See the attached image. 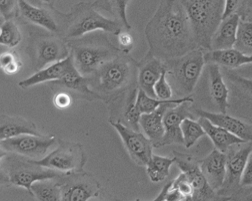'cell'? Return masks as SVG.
<instances>
[{"mask_svg": "<svg viewBox=\"0 0 252 201\" xmlns=\"http://www.w3.org/2000/svg\"><path fill=\"white\" fill-rule=\"evenodd\" d=\"M145 34L149 53L164 61L185 56L198 48L182 0H160Z\"/></svg>", "mask_w": 252, "mask_h": 201, "instance_id": "1", "label": "cell"}, {"mask_svg": "<svg viewBox=\"0 0 252 201\" xmlns=\"http://www.w3.org/2000/svg\"><path fill=\"white\" fill-rule=\"evenodd\" d=\"M137 64L129 55L122 53L89 78L90 87L102 101L114 102L127 90L138 86Z\"/></svg>", "mask_w": 252, "mask_h": 201, "instance_id": "2", "label": "cell"}, {"mask_svg": "<svg viewBox=\"0 0 252 201\" xmlns=\"http://www.w3.org/2000/svg\"><path fill=\"white\" fill-rule=\"evenodd\" d=\"M67 43L74 67L81 75L88 78L104 64L123 53L102 32L67 39Z\"/></svg>", "mask_w": 252, "mask_h": 201, "instance_id": "3", "label": "cell"}, {"mask_svg": "<svg viewBox=\"0 0 252 201\" xmlns=\"http://www.w3.org/2000/svg\"><path fill=\"white\" fill-rule=\"evenodd\" d=\"M123 25L116 19L105 18L93 3L80 2L66 14L63 37L67 39L81 37L95 31H102L118 36L123 31Z\"/></svg>", "mask_w": 252, "mask_h": 201, "instance_id": "4", "label": "cell"}, {"mask_svg": "<svg viewBox=\"0 0 252 201\" xmlns=\"http://www.w3.org/2000/svg\"><path fill=\"white\" fill-rule=\"evenodd\" d=\"M225 0H182L198 47L211 50V38L223 19Z\"/></svg>", "mask_w": 252, "mask_h": 201, "instance_id": "5", "label": "cell"}, {"mask_svg": "<svg viewBox=\"0 0 252 201\" xmlns=\"http://www.w3.org/2000/svg\"><path fill=\"white\" fill-rule=\"evenodd\" d=\"M165 64L173 91L180 98H184L193 92L206 62L205 53L198 47L185 56L165 61Z\"/></svg>", "mask_w": 252, "mask_h": 201, "instance_id": "6", "label": "cell"}, {"mask_svg": "<svg viewBox=\"0 0 252 201\" xmlns=\"http://www.w3.org/2000/svg\"><path fill=\"white\" fill-rule=\"evenodd\" d=\"M2 183L22 187L32 196V186L39 180L57 178L64 173L34 164L31 159L15 154L4 152L1 157Z\"/></svg>", "mask_w": 252, "mask_h": 201, "instance_id": "7", "label": "cell"}, {"mask_svg": "<svg viewBox=\"0 0 252 201\" xmlns=\"http://www.w3.org/2000/svg\"><path fill=\"white\" fill-rule=\"evenodd\" d=\"M27 50L36 71L70 56L67 40L63 36L49 33H31Z\"/></svg>", "mask_w": 252, "mask_h": 201, "instance_id": "8", "label": "cell"}, {"mask_svg": "<svg viewBox=\"0 0 252 201\" xmlns=\"http://www.w3.org/2000/svg\"><path fill=\"white\" fill-rule=\"evenodd\" d=\"M58 141L59 147L53 152L41 160L32 161L61 173H73L84 170L87 159L82 144L60 139Z\"/></svg>", "mask_w": 252, "mask_h": 201, "instance_id": "9", "label": "cell"}, {"mask_svg": "<svg viewBox=\"0 0 252 201\" xmlns=\"http://www.w3.org/2000/svg\"><path fill=\"white\" fill-rule=\"evenodd\" d=\"M62 190V201H89L99 196L101 185L92 174L84 170L57 178Z\"/></svg>", "mask_w": 252, "mask_h": 201, "instance_id": "10", "label": "cell"}, {"mask_svg": "<svg viewBox=\"0 0 252 201\" xmlns=\"http://www.w3.org/2000/svg\"><path fill=\"white\" fill-rule=\"evenodd\" d=\"M65 15L55 9L54 7H38L26 0H18L17 18L22 22L41 27L52 33L63 34Z\"/></svg>", "mask_w": 252, "mask_h": 201, "instance_id": "11", "label": "cell"}, {"mask_svg": "<svg viewBox=\"0 0 252 201\" xmlns=\"http://www.w3.org/2000/svg\"><path fill=\"white\" fill-rule=\"evenodd\" d=\"M174 158L177 167L181 172L187 175L192 187L193 195L191 197V201H232L231 197L220 196L211 188L201 172L199 164L191 160V157L175 152Z\"/></svg>", "mask_w": 252, "mask_h": 201, "instance_id": "12", "label": "cell"}, {"mask_svg": "<svg viewBox=\"0 0 252 201\" xmlns=\"http://www.w3.org/2000/svg\"><path fill=\"white\" fill-rule=\"evenodd\" d=\"M55 136L22 135L0 142L1 150L8 154H15L33 160L46 157L49 147L56 143Z\"/></svg>", "mask_w": 252, "mask_h": 201, "instance_id": "13", "label": "cell"}, {"mask_svg": "<svg viewBox=\"0 0 252 201\" xmlns=\"http://www.w3.org/2000/svg\"><path fill=\"white\" fill-rule=\"evenodd\" d=\"M252 151V143H243L240 144V147L236 148L232 146L228 150L226 178L223 187L218 192V195L232 198L242 188L241 182Z\"/></svg>", "mask_w": 252, "mask_h": 201, "instance_id": "14", "label": "cell"}, {"mask_svg": "<svg viewBox=\"0 0 252 201\" xmlns=\"http://www.w3.org/2000/svg\"><path fill=\"white\" fill-rule=\"evenodd\" d=\"M116 129L131 158L139 166H146L153 157V143L147 136L125 126L121 121L109 120Z\"/></svg>", "mask_w": 252, "mask_h": 201, "instance_id": "15", "label": "cell"}, {"mask_svg": "<svg viewBox=\"0 0 252 201\" xmlns=\"http://www.w3.org/2000/svg\"><path fill=\"white\" fill-rule=\"evenodd\" d=\"M192 102H187L170 107L164 116V136L159 147L173 144H184L181 124L186 118H193L190 112Z\"/></svg>", "mask_w": 252, "mask_h": 201, "instance_id": "16", "label": "cell"}, {"mask_svg": "<svg viewBox=\"0 0 252 201\" xmlns=\"http://www.w3.org/2000/svg\"><path fill=\"white\" fill-rule=\"evenodd\" d=\"M138 88L149 96L156 98L154 87L164 70H167L165 61L148 54L137 64Z\"/></svg>", "mask_w": 252, "mask_h": 201, "instance_id": "17", "label": "cell"}, {"mask_svg": "<svg viewBox=\"0 0 252 201\" xmlns=\"http://www.w3.org/2000/svg\"><path fill=\"white\" fill-rule=\"evenodd\" d=\"M226 154L214 149L205 158L198 161L201 172L211 188L218 193L226 175Z\"/></svg>", "mask_w": 252, "mask_h": 201, "instance_id": "18", "label": "cell"}, {"mask_svg": "<svg viewBox=\"0 0 252 201\" xmlns=\"http://www.w3.org/2000/svg\"><path fill=\"white\" fill-rule=\"evenodd\" d=\"M50 84L53 87L64 89L62 91L69 92L71 95L75 94L77 96L88 101L101 100L99 95L90 87V79L81 75L75 67H73L61 80Z\"/></svg>", "mask_w": 252, "mask_h": 201, "instance_id": "19", "label": "cell"}, {"mask_svg": "<svg viewBox=\"0 0 252 201\" xmlns=\"http://www.w3.org/2000/svg\"><path fill=\"white\" fill-rule=\"evenodd\" d=\"M195 112L199 117L209 119L211 123L223 128L246 143H252V126L251 125L226 114L212 113L201 109L195 110Z\"/></svg>", "mask_w": 252, "mask_h": 201, "instance_id": "20", "label": "cell"}, {"mask_svg": "<svg viewBox=\"0 0 252 201\" xmlns=\"http://www.w3.org/2000/svg\"><path fill=\"white\" fill-rule=\"evenodd\" d=\"M74 67L72 58L69 56L63 61L50 64L42 70H38L28 78L20 81L18 83V86L21 88L26 89L30 87L43 84V83L57 81L61 80Z\"/></svg>", "mask_w": 252, "mask_h": 201, "instance_id": "21", "label": "cell"}, {"mask_svg": "<svg viewBox=\"0 0 252 201\" xmlns=\"http://www.w3.org/2000/svg\"><path fill=\"white\" fill-rule=\"evenodd\" d=\"M174 104H164L152 113L142 115L139 119V126L143 128L145 134L153 143L154 147H159L164 136V116L167 110Z\"/></svg>", "mask_w": 252, "mask_h": 201, "instance_id": "22", "label": "cell"}, {"mask_svg": "<svg viewBox=\"0 0 252 201\" xmlns=\"http://www.w3.org/2000/svg\"><path fill=\"white\" fill-rule=\"evenodd\" d=\"M240 20V17L237 15L222 20L211 38V50L234 48Z\"/></svg>", "mask_w": 252, "mask_h": 201, "instance_id": "23", "label": "cell"}, {"mask_svg": "<svg viewBox=\"0 0 252 201\" xmlns=\"http://www.w3.org/2000/svg\"><path fill=\"white\" fill-rule=\"evenodd\" d=\"M207 70L211 97L216 103L220 113L226 114L229 108V89L223 80L220 66L215 63H208Z\"/></svg>", "mask_w": 252, "mask_h": 201, "instance_id": "24", "label": "cell"}, {"mask_svg": "<svg viewBox=\"0 0 252 201\" xmlns=\"http://www.w3.org/2000/svg\"><path fill=\"white\" fill-rule=\"evenodd\" d=\"M198 121L203 127L205 134L213 143L215 148L221 152L226 154L232 146L246 143L243 139L228 132L220 126L211 123L209 119L205 117L198 118Z\"/></svg>", "mask_w": 252, "mask_h": 201, "instance_id": "25", "label": "cell"}, {"mask_svg": "<svg viewBox=\"0 0 252 201\" xmlns=\"http://www.w3.org/2000/svg\"><path fill=\"white\" fill-rule=\"evenodd\" d=\"M22 135L43 136L38 131L36 125L20 116L2 115L0 119V140L11 139Z\"/></svg>", "mask_w": 252, "mask_h": 201, "instance_id": "26", "label": "cell"}, {"mask_svg": "<svg viewBox=\"0 0 252 201\" xmlns=\"http://www.w3.org/2000/svg\"><path fill=\"white\" fill-rule=\"evenodd\" d=\"M205 62L215 63L227 68H236L245 64H252V56H247L235 49L211 50L205 54Z\"/></svg>", "mask_w": 252, "mask_h": 201, "instance_id": "27", "label": "cell"}, {"mask_svg": "<svg viewBox=\"0 0 252 201\" xmlns=\"http://www.w3.org/2000/svg\"><path fill=\"white\" fill-rule=\"evenodd\" d=\"M138 91V86L133 87L126 91L125 101L122 102V114L125 126L139 132V119L142 114L136 105Z\"/></svg>", "mask_w": 252, "mask_h": 201, "instance_id": "28", "label": "cell"}, {"mask_svg": "<svg viewBox=\"0 0 252 201\" xmlns=\"http://www.w3.org/2000/svg\"><path fill=\"white\" fill-rule=\"evenodd\" d=\"M32 196L38 201H62V190L57 178L39 180L32 186Z\"/></svg>", "mask_w": 252, "mask_h": 201, "instance_id": "29", "label": "cell"}, {"mask_svg": "<svg viewBox=\"0 0 252 201\" xmlns=\"http://www.w3.org/2000/svg\"><path fill=\"white\" fill-rule=\"evenodd\" d=\"M193 102L194 100L191 95L184 97V98H171L168 100H161L158 98H153L149 96L143 90L139 88L137 98H136V105L139 111L142 115L152 113L157 110L159 107L164 104H174V105H180L184 102Z\"/></svg>", "mask_w": 252, "mask_h": 201, "instance_id": "30", "label": "cell"}, {"mask_svg": "<svg viewBox=\"0 0 252 201\" xmlns=\"http://www.w3.org/2000/svg\"><path fill=\"white\" fill-rule=\"evenodd\" d=\"M130 0H95L93 3L97 10H103L112 14L123 25L125 30L131 29L126 17V7Z\"/></svg>", "mask_w": 252, "mask_h": 201, "instance_id": "31", "label": "cell"}, {"mask_svg": "<svg viewBox=\"0 0 252 201\" xmlns=\"http://www.w3.org/2000/svg\"><path fill=\"white\" fill-rule=\"evenodd\" d=\"M175 163V159L153 154L146 165V171L152 182L154 183L162 182L168 177L170 169Z\"/></svg>", "mask_w": 252, "mask_h": 201, "instance_id": "32", "label": "cell"}, {"mask_svg": "<svg viewBox=\"0 0 252 201\" xmlns=\"http://www.w3.org/2000/svg\"><path fill=\"white\" fill-rule=\"evenodd\" d=\"M184 145L187 148L192 147L197 141L205 136V132L199 122L193 118H186L181 124Z\"/></svg>", "mask_w": 252, "mask_h": 201, "instance_id": "33", "label": "cell"}, {"mask_svg": "<svg viewBox=\"0 0 252 201\" xmlns=\"http://www.w3.org/2000/svg\"><path fill=\"white\" fill-rule=\"evenodd\" d=\"M234 48L241 53L252 56V22L240 20Z\"/></svg>", "mask_w": 252, "mask_h": 201, "instance_id": "34", "label": "cell"}, {"mask_svg": "<svg viewBox=\"0 0 252 201\" xmlns=\"http://www.w3.org/2000/svg\"><path fill=\"white\" fill-rule=\"evenodd\" d=\"M22 33L13 20L4 21L0 27V43L8 48H15L22 41Z\"/></svg>", "mask_w": 252, "mask_h": 201, "instance_id": "35", "label": "cell"}, {"mask_svg": "<svg viewBox=\"0 0 252 201\" xmlns=\"http://www.w3.org/2000/svg\"><path fill=\"white\" fill-rule=\"evenodd\" d=\"M252 0H225L223 19L237 15L244 20L252 5Z\"/></svg>", "mask_w": 252, "mask_h": 201, "instance_id": "36", "label": "cell"}, {"mask_svg": "<svg viewBox=\"0 0 252 201\" xmlns=\"http://www.w3.org/2000/svg\"><path fill=\"white\" fill-rule=\"evenodd\" d=\"M155 94L156 98L161 100L171 99L173 96L172 87L170 86L167 77V70H164L158 80L154 87Z\"/></svg>", "mask_w": 252, "mask_h": 201, "instance_id": "37", "label": "cell"}, {"mask_svg": "<svg viewBox=\"0 0 252 201\" xmlns=\"http://www.w3.org/2000/svg\"><path fill=\"white\" fill-rule=\"evenodd\" d=\"M172 188H177L186 198L191 201V197L193 195V189H192L188 177L184 172H181L177 178L173 181Z\"/></svg>", "mask_w": 252, "mask_h": 201, "instance_id": "38", "label": "cell"}, {"mask_svg": "<svg viewBox=\"0 0 252 201\" xmlns=\"http://www.w3.org/2000/svg\"><path fill=\"white\" fill-rule=\"evenodd\" d=\"M18 6V0H0V13L4 21L17 16Z\"/></svg>", "mask_w": 252, "mask_h": 201, "instance_id": "39", "label": "cell"}, {"mask_svg": "<svg viewBox=\"0 0 252 201\" xmlns=\"http://www.w3.org/2000/svg\"><path fill=\"white\" fill-rule=\"evenodd\" d=\"M118 48L122 53L129 55L133 49V40L132 35L128 33V30H123L118 35Z\"/></svg>", "mask_w": 252, "mask_h": 201, "instance_id": "40", "label": "cell"}, {"mask_svg": "<svg viewBox=\"0 0 252 201\" xmlns=\"http://www.w3.org/2000/svg\"><path fill=\"white\" fill-rule=\"evenodd\" d=\"M228 78L252 98V80L236 74H229Z\"/></svg>", "mask_w": 252, "mask_h": 201, "instance_id": "41", "label": "cell"}, {"mask_svg": "<svg viewBox=\"0 0 252 201\" xmlns=\"http://www.w3.org/2000/svg\"><path fill=\"white\" fill-rule=\"evenodd\" d=\"M53 103L59 109H66L72 104V95L65 91H59L53 98Z\"/></svg>", "mask_w": 252, "mask_h": 201, "instance_id": "42", "label": "cell"}, {"mask_svg": "<svg viewBox=\"0 0 252 201\" xmlns=\"http://www.w3.org/2000/svg\"><path fill=\"white\" fill-rule=\"evenodd\" d=\"M233 201H252V185L242 187L232 196Z\"/></svg>", "mask_w": 252, "mask_h": 201, "instance_id": "43", "label": "cell"}, {"mask_svg": "<svg viewBox=\"0 0 252 201\" xmlns=\"http://www.w3.org/2000/svg\"><path fill=\"white\" fill-rule=\"evenodd\" d=\"M251 185H252V151L248 159L246 170L241 182V187L251 186Z\"/></svg>", "mask_w": 252, "mask_h": 201, "instance_id": "44", "label": "cell"}, {"mask_svg": "<svg viewBox=\"0 0 252 201\" xmlns=\"http://www.w3.org/2000/svg\"><path fill=\"white\" fill-rule=\"evenodd\" d=\"M164 201H190V200L186 198L177 188H172L171 185L166 195Z\"/></svg>", "mask_w": 252, "mask_h": 201, "instance_id": "45", "label": "cell"}, {"mask_svg": "<svg viewBox=\"0 0 252 201\" xmlns=\"http://www.w3.org/2000/svg\"><path fill=\"white\" fill-rule=\"evenodd\" d=\"M17 58H18V56L15 52H7V53H2L0 56L1 68L2 69L6 67L8 64L13 62Z\"/></svg>", "mask_w": 252, "mask_h": 201, "instance_id": "46", "label": "cell"}, {"mask_svg": "<svg viewBox=\"0 0 252 201\" xmlns=\"http://www.w3.org/2000/svg\"><path fill=\"white\" fill-rule=\"evenodd\" d=\"M22 67V61H20L19 57H18V58L15 60L13 62L8 64V66L4 67L2 70L7 75H15V74H18V73L19 72Z\"/></svg>", "mask_w": 252, "mask_h": 201, "instance_id": "47", "label": "cell"}, {"mask_svg": "<svg viewBox=\"0 0 252 201\" xmlns=\"http://www.w3.org/2000/svg\"><path fill=\"white\" fill-rule=\"evenodd\" d=\"M171 185H172V182H168L167 185H164V188H162L159 195L154 200L151 201H164L166 195H167V192H168Z\"/></svg>", "mask_w": 252, "mask_h": 201, "instance_id": "48", "label": "cell"}, {"mask_svg": "<svg viewBox=\"0 0 252 201\" xmlns=\"http://www.w3.org/2000/svg\"><path fill=\"white\" fill-rule=\"evenodd\" d=\"M39 1L41 2V3H43V5L52 7H53L55 2V0H39Z\"/></svg>", "mask_w": 252, "mask_h": 201, "instance_id": "49", "label": "cell"}, {"mask_svg": "<svg viewBox=\"0 0 252 201\" xmlns=\"http://www.w3.org/2000/svg\"><path fill=\"white\" fill-rule=\"evenodd\" d=\"M244 21H248V22H252V2L250 8H249V12H248L247 15H246Z\"/></svg>", "mask_w": 252, "mask_h": 201, "instance_id": "50", "label": "cell"}, {"mask_svg": "<svg viewBox=\"0 0 252 201\" xmlns=\"http://www.w3.org/2000/svg\"><path fill=\"white\" fill-rule=\"evenodd\" d=\"M97 198H98V197H97V198H91V199H90L89 201H99V200L97 199Z\"/></svg>", "mask_w": 252, "mask_h": 201, "instance_id": "51", "label": "cell"}]
</instances>
